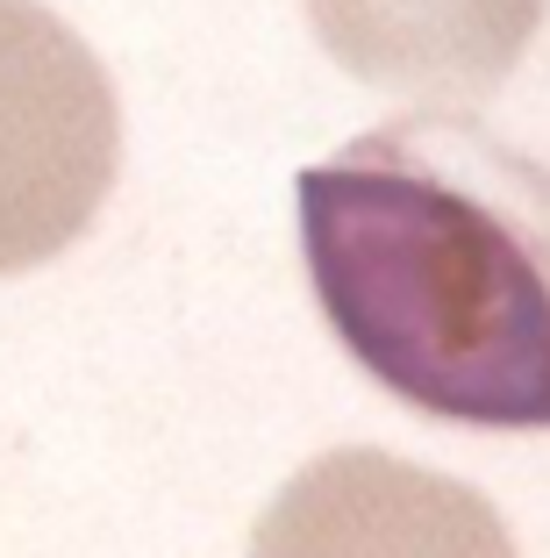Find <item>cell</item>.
Instances as JSON below:
<instances>
[{"label":"cell","instance_id":"1","mask_svg":"<svg viewBox=\"0 0 550 558\" xmlns=\"http://www.w3.org/2000/svg\"><path fill=\"white\" fill-rule=\"evenodd\" d=\"M315 301L365 373L465 429H550V165L472 108H407L301 180Z\"/></svg>","mask_w":550,"mask_h":558},{"label":"cell","instance_id":"2","mask_svg":"<svg viewBox=\"0 0 550 558\" xmlns=\"http://www.w3.org/2000/svg\"><path fill=\"white\" fill-rule=\"evenodd\" d=\"M122 165V94L44 0H0V272L44 265L94 222Z\"/></svg>","mask_w":550,"mask_h":558},{"label":"cell","instance_id":"3","mask_svg":"<svg viewBox=\"0 0 550 558\" xmlns=\"http://www.w3.org/2000/svg\"><path fill=\"white\" fill-rule=\"evenodd\" d=\"M250 558H522L472 480L379 444H337L265 501Z\"/></svg>","mask_w":550,"mask_h":558},{"label":"cell","instance_id":"4","mask_svg":"<svg viewBox=\"0 0 550 558\" xmlns=\"http://www.w3.org/2000/svg\"><path fill=\"white\" fill-rule=\"evenodd\" d=\"M343 72L421 108L479 100L529 50L543 0H301Z\"/></svg>","mask_w":550,"mask_h":558}]
</instances>
